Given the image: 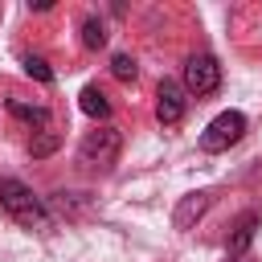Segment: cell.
I'll return each instance as SVG.
<instances>
[{
	"label": "cell",
	"instance_id": "cell-1",
	"mask_svg": "<svg viewBox=\"0 0 262 262\" xmlns=\"http://www.w3.org/2000/svg\"><path fill=\"white\" fill-rule=\"evenodd\" d=\"M0 209L12 217V221H20L25 229H45L49 225V209H45V201L25 184V180H0Z\"/></svg>",
	"mask_w": 262,
	"mask_h": 262
},
{
	"label": "cell",
	"instance_id": "cell-2",
	"mask_svg": "<svg viewBox=\"0 0 262 262\" xmlns=\"http://www.w3.org/2000/svg\"><path fill=\"white\" fill-rule=\"evenodd\" d=\"M123 151V135L119 127H98V131H86L82 143H78V164L86 172H111L115 160Z\"/></svg>",
	"mask_w": 262,
	"mask_h": 262
},
{
	"label": "cell",
	"instance_id": "cell-3",
	"mask_svg": "<svg viewBox=\"0 0 262 262\" xmlns=\"http://www.w3.org/2000/svg\"><path fill=\"white\" fill-rule=\"evenodd\" d=\"M246 135V115L242 111H221L205 131H201V151H225Z\"/></svg>",
	"mask_w": 262,
	"mask_h": 262
},
{
	"label": "cell",
	"instance_id": "cell-4",
	"mask_svg": "<svg viewBox=\"0 0 262 262\" xmlns=\"http://www.w3.org/2000/svg\"><path fill=\"white\" fill-rule=\"evenodd\" d=\"M184 86H188L196 98L213 94V90L221 86V66H217V57H213V53H192V57L184 61Z\"/></svg>",
	"mask_w": 262,
	"mask_h": 262
},
{
	"label": "cell",
	"instance_id": "cell-5",
	"mask_svg": "<svg viewBox=\"0 0 262 262\" xmlns=\"http://www.w3.org/2000/svg\"><path fill=\"white\" fill-rule=\"evenodd\" d=\"M156 119L164 123V127H172V123H180L184 119V90L176 86V82H160V90H156Z\"/></svg>",
	"mask_w": 262,
	"mask_h": 262
},
{
	"label": "cell",
	"instance_id": "cell-6",
	"mask_svg": "<svg viewBox=\"0 0 262 262\" xmlns=\"http://www.w3.org/2000/svg\"><path fill=\"white\" fill-rule=\"evenodd\" d=\"M209 205H213V192H188V196H180L176 209H172V225H176V229H192V225L205 217Z\"/></svg>",
	"mask_w": 262,
	"mask_h": 262
},
{
	"label": "cell",
	"instance_id": "cell-7",
	"mask_svg": "<svg viewBox=\"0 0 262 262\" xmlns=\"http://www.w3.org/2000/svg\"><path fill=\"white\" fill-rule=\"evenodd\" d=\"M258 213H242L237 217V225H233V233H229V258H242L246 250H250V242H254V233H258Z\"/></svg>",
	"mask_w": 262,
	"mask_h": 262
},
{
	"label": "cell",
	"instance_id": "cell-8",
	"mask_svg": "<svg viewBox=\"0 0 262 262\" xmlns=\"http://www.w3.org/2000/svg\"><path fill=\"white\" fill-rule=\"evenodd\" d=\"M78 106H82L90 119H106V115H111V98H106V90H98V86H86L82 98H78Z\"/></svg>",
	"mask_w": 262,
	"mask_h": 262
},
{
	"label": "cell",
	"instance_id": "cell-9",
	"mask_svg": "<svg viewBox=\"0 0 262 262\" xmlns=\"http://www.w3.org/2000/svg\"><path fill=\"white\" fill-rule=\"evenodd\" d=\"M8 115H16L20 123H29V127H45L49 123V111L45 106H29V102H20V98H8Z\"/></svg>",
	"mask_w": 262,
	"mask_h": 262
},
{
	"label": "cell",
	"instance_id": "cell-10",
	"mask_svg": "<svg viewBox=\"0 0 262 262\" xmlns=\"http://www.w3.org/2000/svg\"><path fill=\"white\" fill-rule=\"evenodd\" d=\"M82 45H86V49H102V45H106V25H102L98 16H86V20H82Z\"/></svg>",
	"mask_w": 262,
	"mask_h": 262
},
{
	"label": "cell",
	"instance_id": "cell-11",
	"mask_svg": "<svg viewBox=\"0 0 262 262\" xmlns=\"http://www.w3.org/2000/svg\"><path fill=\"white\" fill-rule=\"evenodd\" d=\"M111 74H115L119 82H135V78H139V61H135L131 53H115V57H111Z\"/></svg>",
	"mask_w": 262,
	"mask_h": 262
},
{
	"label": "cell",
	"instance_id": "cell-12",
	"mask_svg": "<svg viewBox=\"0 0 262 262\" xmlns=\"http://www.w3.org/2000/svg\"><path fill=\"white\" fill-rule=\"evenodd\" d=\"M25 74L37 78V82H53V70H49L45 57H25Z\"/></svg>",
	"mask_w": 262,
	"mask_h": 262
},
{
	"label": "cell",
	"instance_id": "cell-13",
	"mask_svg": "<svg viewBox=\"0 0 262 262\" xmlns=\"http://www.w3.org/2000/svg\"><path fill=\"white\" fill-rule=\"evenodd\" d=\"M53 147H57V139H53V135H45V139H37V143H33V156H49Z\"/></svg>",
	"mask_w": 262,
	"mask_h": 262
},
{
	"label": "cell",
	"instance_id": "cell-14",
	"mask_svg": "<svg viewBox=\"0 0 262 262\" xmlns=\"http://www.w3.org/2000/svg\"><path fill=\"white\" fill-rule=\"evenodd\" d=\"M229 262H242V258H229Z\"/></svg>",
	"mask_w": 262,
	"mask_h": 262
}]
</instances>
